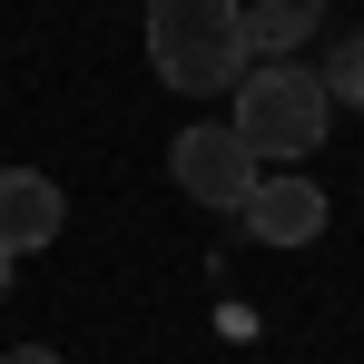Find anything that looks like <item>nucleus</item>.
<instances>
[{"label":"nucleus","instance_id":"obj_1","mask_svg":"<svg viewBox=\"0 0 364 364\" xmlns=\"http://www.w3.org/2000/svg\"><path fill=\"white\" fill-rule=\"evenodd\" d=\"M227 99H237L227 128H237V148L256 168H305V158L325 148V128H335V99H325V79L305 60H256Z\"/></svg>","mask_w":364,"mask_h":364},{"label":"nucleus","instance_id":"obj_2","mask_svg":"<svg viewBox=\"0 0 364 364\" xmlns=\"http://www.w3.org/2000/svg\"><path fill=\"white\" fill-rule=\"evenodd\" d=\"M148 69L187 89V99H227L256 50H246V10L237 0H148Z\"/></svg>","mask_w":364,"mask_h":364},{"label":"nucleus","instance_id":"obj_3","mask_svg":"<svg viewBox=\"0 0 364 364\" xmlns=\"http://www.w3.org/2000/svg\"><path fill=\"white\" fill-rule=\"evenodd\" d=\"M168 178H178L197 207H227V217H237L246 187L266 178V168L237 148V128H207V119H197V128H178V148H168Z\"/></svg>","mask_w":364,"mask_h":364},{"label":"nucleus","instance_id":"obj_4","mask_svg":"<svg viewBox=\"0 0 364 364\" xmlns=\"http://www.w3.org/2000/svg\"><path fill=\"white\" fill-rule=\"evenodd\" d=\"M246 237H266V246H315L325 237V187L305 178V168H266V178L246 187Z\"/></svg>","mask_w":364,"mask_h":364},{"label":"nucleus","instance_id":"obj_5","mask_svg":"<svg viewBox=\"0 0 364 364\" xmlns=\"http://www.w3.org/2000/svg\"><path fill=\"white\" fill-rule=\"evenodd\" d=\"M69 227V197L50 187V168H0V256H30Z\"/></svg>","mask_w":364,"mask_h":364},{"label":"nucleus","instance_id":"obj_6","mask_svg":"<svg viewBox=\"0 0 364 364\" xmlns=\"http://www.w3.org/2000/svg\"><path fill=\"white\" fill-rule=\"evenodd\" d=\"M237 10H246V50L256 60H296L325 30V0H237Z\"/></svg>","mask_w":364,"mask_h":364},{"label":"nucleus","instance_id":"obj_7","mask_svg":"<svg viewBox=\"0 0 364 364\" xmlns=\"http://www.w3.org/2000/svg\"><path fill=\"white\" fill-rule=\"evenodd\" d=\"M315 79H325V99H364V40H345V50L315 69Z\"/></svg>","mask_w":364,"mask_h":364},{"label":"nucleus","instance_id":"obj_8","mask_svg":"<svg viewBox=\"0 0 364 364\" xmlns=\"http://www.w3.org/2000/svg\"><path fill=\"white\" fill-rule=\"evenodd\" d=\"M0 364H60V355H50V345H10Z\"/></svg>","mask_w":364,"mask_h":364},{"label":"nucleus","instance_id":"obj_9","mask_svg":"<svg viewBox=\"0 0 364 364\" xmlns=\"http://www.w3.org/2000/svg\"><path fill=\"white\" fill-rule=\"evenodd\" d=\"M0 296H10V256H0Z\"/></svg>","mask_w":364,"mask_h":364}]
</instances>
